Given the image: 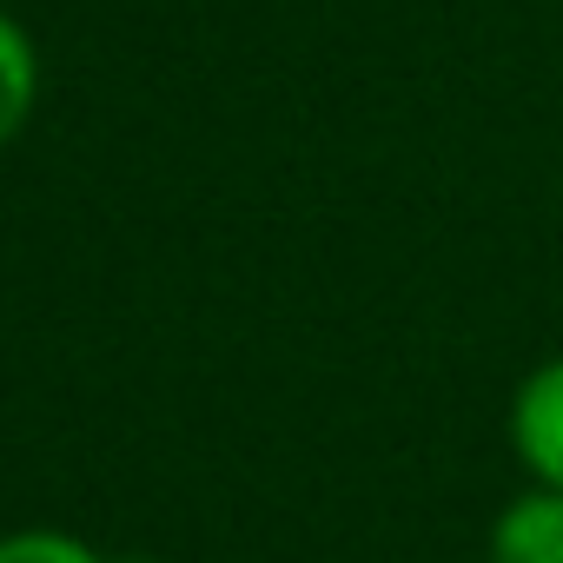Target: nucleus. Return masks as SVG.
Here are the masks:
<instances>
[{
  "mask_svg": "<svg viewBox=\"0 0 563 563\" xmlns=\"http://www.w3.org/2000/svg\"><path fill=\"white\" fill-rule=\"evenodd\" d=\"M504 431H510L517 471H523L530 484L563 490V352L543 358V365H530V372L517 378Z\"/></svg>",
  "mask_w": 563,
  "mask_h": 563,
  "instance_id": "nucleus-1",
  "label": "nucleus"
},
{
  "mask_svg": "<svg viewBox=\"0 0 563 563\" xmlns=\"http://www.w3.org/2000/svg\"><path fill=\"white\" fill-rule=\"evenodd\" d=\"M41 107V47L34 34L0 8V153H8Z\"/></svg>",
  "mask_w": 563,
  "mask_h": 563,
  "instance_id": "nucleus-3",
  "label": "nucleus"
},
{
  "mask_svg": "<svg viewBox=\"0 0 563 563\" xmlns=\"http://www.w3.org/2000/svg\"><path fill=\"white\" fill-rule=\"evenodd\" d=\"M0 563H107V556L74 530L27 523V530H0Z\"/></svg>",
  "mask_w": 563,
  "mask_h": 563,
  "instance_id": "nucleus-4",
  "label": "nucleus"
},
{
  "mask_svg": "<svg viewBox=\"0 0 563 563\" xmlns=\"http://www.w3.org/2000/svg\"><path fill=\"white\" fill-rule=\"evenodd\" d=\"M484 563H563V490L523 484L484 530Z\"/></svg>",
  "mask_w": 563,
  "mask_h": 563,
  "instance_id": "nucleus-2",
  "label": "nucleus"
}]
</instances>
